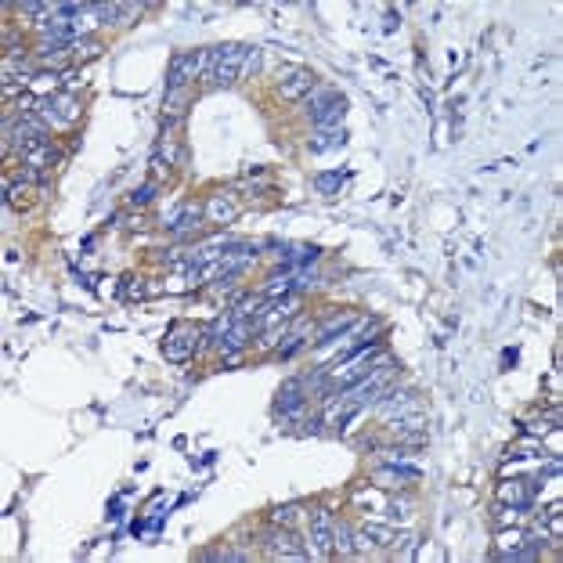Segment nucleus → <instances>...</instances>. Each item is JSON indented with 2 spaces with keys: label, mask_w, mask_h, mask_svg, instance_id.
<instances>
[{
  "label": "nucleus",
  "mask_w": 563,
  "mask_h": 563,
  "mask_svg": "<svg viewBox=\"0 0 563 563\" xmlns=\"http://www.w3.org/2000/svg\"><path fill=\"white\" fill-rule=\"evenodd\" d=\"M253 329H257V325L249 322V318H235V325L228 329V336H224V343H221V347H224V354H235V351H242L246 343L253 339Z\"/></svg>",
  "instance_id": "nucleus-13"
},
{
  "label": "nucleus",
  "mask_w": 563,
  "mask_h": 563,
  "mask_svg": "<svg viewBox=\"0 0 563 563\" xmlns=\"http://www.w3.org/2000/svg\"><path fill=\"white\" fill-rule=\"evenodd\" d=\"M202 217L210 224H235V217H238V206L224 195V192H217V195H210V202H206V210H202Z\"/></svg>",
  "instance_id": "nucleus-9"
},
{
  "label": "nucleus",
  "mask_w": 563,
  "mask_h": 563,
  "mask_svg": "<svg viewBox=\"0 0 563 563\" xmlns=\"http://www.w3.org/2000/svg\"><path fill=\"white\" fill-rule=\"evenodd\" d=\"M343 181H347V174L332 170V174H318V177H315V188H318V195H336L339 188H343Z\"/></svg>",
  "instance_id": "nucleus-16"
},
{
  "label": "nucleus",
  "mask_w": 563,
  "mask_h": 563,
  "mask_svg": "<svg viewBox=\"0 0 563 563\" xmlns=\"http://www.w3.org/2000/svg\"><path fill=\"white\" fill-rule=\"evenodd\" d=\"M195 351H199V332H195L192 325H174L170 336L163 339V354H167V361H174V365L192 361Z\"/></svg>",
  "instance_id": "nucleus-3"
},
{
  "label": "nucleus",
  "mask_w": 563,
  "mask_h": 563,
  "mask_svg": "<svg viewBox=\"0 0 563 563\" xmlns=\"http://www.w3.org/2000/svg\"><path fill=\"white\" fill-rule=\"evenodd\" d=\"M51 8H54V4H40V0H25V4H18V11H22L25 18H40V15H51Z\"/></svg>",
  "instance_id": "nucleus-24"
},
{
  "label": "nucleus",
  "mask_w": 563,
  "mask_h": 563,
  "mask_svg": "<svg viewBox=\"0 0 563 563\" xmlns=\"http://www.w3.org/2000/svg\"><path fill=\"white\" fill-rule=\"evenodd\" d=\"M199 221H202V210L199 206H181V210H174L170 217H163V224H167V231L170 235H192L195 228H199Z\"/></svg>",
  "instance_id": "nucleus-7"
},
{
  "label": "nucleus",
  "mask_w": 563,
  "mask_h": 563,
  "mask_svg": "<svg viewBox=\"0 0 563 563\" xmlns=\"http://www.w3.org/2000/svg\"><path fill=\"white\" fill-rule=\"evenodd\" d=\"M332 98H336V90H329V87H315V90L307 94V116H310V112H318L322 105H329Z\"/></svg>",
  "instance_id": "nucleus-20"
},
{
  "label": "nucleus",
  "mask_w": 563,
  "mask_h": 563,
  "mask_svg": "<svg viewBox=\"0 0 563 563\" xmlns=\"http://www.w3.org/2000/svg\"><path fill=\"white\" fill-rule=\"evenodd\" d=\"M73 54H76V58H98V54H102V40L83 37V40L73 44Z\"/></svg>",
  "instance_id": "nucleus-22"
},
{
  "label": "nucleus",
  "mask_w": 563,
  "mask_h": 563,
  "mask_svg": "<svg viewBox=\"0 0 563 563\" xmlns=\"http://www.w3.org/2000/svg\"><path fill=\"white\" fill-rule=\"evenodd\" d=\"M498 498H502L506 506H516L520 513L535 506V484L527 480H506L502 488H498Z\"/></svg>",
  "instance_id": "nucleus-8"
},
{
  "label": "nucleus",
  "mask_w": 563,
  "mask_h": 563,
  "mask_svg": "<svg viewBox=\"0 0 563 563\" xmlns=\"http://www.w3.org/2000/svg\"><path fill=\"white\" fill-rule=\"evenodd\" d=\"M274 408L286 416V419H293V416H300L303 412V383L300 380H289L286 387L278 390V401H274Z\"/></svg>",
  "instance_id": "nucleus-11"
},
{
  "label": "nucleus",
  "mask_w": 563,
  "mask_h": 563,
  "mask_svg": "<svg viewBox=\"0 0 563 563\" xmlns=\"http://www.w3.org/2000/svg\"><path fill=\"white\" fill-rule=\"evenodd\" d=\"M332 549H339V556H351L358 549V542L351 538V527L347 523H336V535H332Z\"/></svg>",
  "instance_id": "nucleus-18"
},
{
  "label": "nucleus",
  "mask_w": 563,
  "mask_h": 563,
  "mask_svg": "<svg viewBox=\"0 0 563 563\" xmlns=\"http://www.w3.org/2000/svg\"><path fill=\"white\" fill-rule=\"evenodd\" d=\"M339 145H347V131H343V127L318 131V138L310 141V148H315V152H329V148H339Z\"/></svg>",
  "instance_id": "nucleus-14"
},
{
  "label": "nucleus",
  "mask_w": 563,
  "mask_h": 563,
  "mask_svg": "<svg viewBox=\"0 0 563 563\" xmlns=\"http://www.w3.org/2000/svg\"><path fill=\"white\" fill-rule=\"evenodd\" d=\"M523 531H502L498 535V552H506V549H516V545H523Z\"/></svg>",
  "instance_id": "nucleus-23"
},
{
  "label": "nucleus",
  "mask_w": 563,
  "mask_h": 563,
  "mask_svg": "<svg viewBox=\"0 0 563 563\" xmlns=\"http://www.w3.org/2000/svg\"><path fill=\"white\" fill-rule=\"evenodd\" d=\"M368 542L380 545V549H390V545H397V535H394L390 527H383V523H365V527L358 531V545L368 549Z\"/></svg>",
  "instance_id": "nucleus-12"
},
{
  "label": "nucleus",
  "mask_w": 563,
  "mask_h": 563,
  "mask_svg": "<svg viewBox=\"0 0 563 563\" xmlns=\"http://www.w3.org/2000/svg\"><path fill=\"white\" fill-rule=\"evenodd\" d=\"M296 516H300V509H296V506H282V509H274V523H278V527L296 523Z\"/></svg>",
  "instance_id": "nucleus-26"
},
{
  "label": "nucleus",
  "mask_w": 563,
  "mask_h": 563,
  "mask_svg": "<svg viewBox=\"0 0 563 563\" xmlns=\"http://www.w3.org/2000/svg\"><path fill=\"white\" fill-rule=\"evenodd\" d=\"M246 51L249 47H242V44H221V47H213L210 51V80L217 83V87H228V83H235L238 76H242V66H246Z\"/></svg>",
  "instance_id": "nucleus-1"
},
{
  "label": "nucleus",
  "mask_w": 563,
  "mask_h": 563,
  "mask_svg": "<svg viewBox=\"0 0 563 563\" xmlns=\"http://www.w3.org/2000/svg\"><path fill=\"white\" fill-rule=\"evenodd\" d=\"M387 469H390V473H401V477H412V480L423 477L419 466H408V462H401V459H397V462H387Z\"/></svg>",
  "instance_id": "nucleus-25"
},
{
  "label": "nucleus",
  "mask_w": 563,
  "mask_h": 563,
  "mask_svg": "<svg viewBox=\"0 0 563 563\" xmlns=\"http://www.w3.org/2000/svg\"><path fill=\"white\" fill-rule=\"evenodd\" d=\"M210 66V51H181L170 61V76H167V94L170 90H184L202 69Z\"/></svg>",
  "instance_id": "nucleus-2"
},
{
  "label": "nucleus",
  "mask_w": 563,
  "mask_h": 563,
  "mask_svg": "<svg viewBox=\"0 0 563 563\" xmlns=\"http://www.w3.org/2000/svg\"><path fill=\"white\" fill-rule=\"evenodd\" d=\"M152 199H155V184H145L138 192H131V206H148Z\"/></svg>",
  "instance_id": "nucleus-27"
},
{
  "label": "nucleus",
  "mask_w": 563,
  "mask_h": 563,
  "mask_svg": "<svg viewBox=\"0 0 563 563\" xmlns=\"http://www.w3.org/2000/svg\"><path fill=\"white\" fill-rule=\"evenodd\" d=\"M343 116H347V98L343 94H336V98L329 105H322L318 112H310V119H315L318 131H332V127H343Z\"/></svg>",
  "instance_id": "nucleus-10"
},
{
  "label": "nucleus",
  "mask_w": 563,
  "mask_h": 563,
  "mask_svg": "<svg viewBox=\"0 0 563 563\" xmlns=\"http://www.w3.org/2000/svg\"><path fill=\"white\" fill-rule=\"evenodd\" d=\"M307 336H310V322H300V325L289 332V343L282 347V354H286V358H289V354H296V351L303 347V343H307Z\"/></svg>",
  "instance_id": "nucleus-19"
},
{
  "label": "nucleus",
  "mask_w": 563,
  "mask_h": 563,
  "mask_svg": "<svg viewBox=\"0 0 563 563\" xmlns=\"http://www.w3.org/2000/svg\"><path fill=\"white\" fill-rule=\"evenodd\" d=\"M310 90H315V73H310V69L296 66V69L278 73V94L286 102H300V98H307Z\"/></svg>",
  "instance_id": "nucleus-4"
},
{
  "label": "nucleus",
  "mask_w": 563,
  "mask_h": 563,
  "mask_svg": "<svg viewBox=\"0 0 563 563\" xmlns=\"http://www.w3.org/2000/svg\"><path fill=\"white\" fill-rule=\"evenodd\" d=\"M264 552L271 559H307V549L289 535V531H271V535H264Z\"/></svg>",
  "instance_id": "nucleus-6"
},
{
  "label": "nucleus",
  "mask_w": 563,
  "mask_h": 563,
  "mask_svg": "<svg viewBox=\"0 0 563 563\" xmlns=\"http://www.w3.org/2000/svg\"><path fill=\"white\" fill-rule=\"evenodd\" d=\"M332 535H336V520L329 509H315L310 513V549L315 556H329L332 552Z\"/></svg>",
  "instance_id": "nucleus-5"
},
{
  "label": "nucleus",
  "mask_w": 563,
  "mask_h": 563,
  "mask_svg": "<svg viewBox=\"0 0 563 563\" xmlns=\"http://www.w3.org/2000/svg\"><path fill=\"white\" fill-rule=\"evenodd\" d=\"M513 361H516V351H506V354H502V365H506V368H509V365H513Z\"/></svg>",
  "instance_id": "nucleus-29"
},
{
  "label": "nucleus",
  "mask_w": 563,
  "mask_h": 563,
  "mask_svg": "<svg viewBox=\"0 0 563 563\" xmlns=\"http://www.w3.org/2000/svg\"><path fill=\"white\" fill-rule=\"evenodd\" d=\"M231 325H235V315H231V310H224V315H221V318H217V322L210 325V332H206V343H217V347H221Z\"/></svg>",
  "instance_id": "nucleus-17"
},
{
  "label": "nucleus",
  "mask_w": 563,
  "mask_h": 563,
  "mask_svg": "<svg viewBox=\"0 0 563 563\" xmlns=\"http://www.w3.org/2000/svg\"><path fill=\"white\" fill-rule=\"evenodd\" d=\"M54 87H58V76H54V73H37L33 80H29L25 90L33 94V98H47V94L54 98Z\"/></svg>",
  "instance_id": "nucleus-15"
},
{
  "label": "nucleus",
  "mask_w": 563,
  "mask_h": 563,
  "mask_svg": "<svg viewBox=\"0 0 563 563\" xmlns=\"http://www.w3.org/2000/svg\"><path fill=\"white\" fill-rule=\"evenodd\" d=\"M354 325V315H339V318H329V325L322 329V336H318V343H329L336 332H343V329H351Z\"/></svg>",
  "instance_id": "nucleus-21"
},
{
  "label": "nucleus",
  "mask_w": 563,
  "mask_h": 563,
  "mask_svg": "<svg viewBox=\"0 0 563 563\" xmlns=\"http://www.w3.org/2000/svg\"><path fill=\"white\" fill-rule=\"evenodd\" d=\"M257 69H260V51L249 47V51H246V66H242V73H257Z\"/></svg>",
  "instance_id": "nucleus-28"
}]
</instances>
